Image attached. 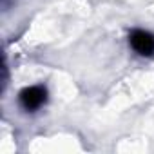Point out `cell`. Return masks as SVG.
<instances>
[{
  "label": "cell",
  "instance_id": "obj_1",
  "mask_svg": "<svg viewBox=\"0 0 154 154\" xmlns=\"http://www.w3.org/2000/svg\"><path fill=\"white\" fill-rule=\"evenodd\" d=\"M18 102H20L24 111L35 112L47 103V89L44 85H29V87L20 91Z\"/></svg>",
  "mask_w": 154,
  "mask_h": 154
},
{
  "label": "cell",
  "instance_id": "obj_2",
  "mask_svg": "<svg viewBox=\"0 0 154 154\" xmlns=\"http://www.w3.org/2000/svg\"><path fill=\"white\" fill-rule=\"evenodd\" d=\"M129 44L140 56L154 54V35L145 29H132L129 33Z\"/></svg>",
  "mask_w": 154,
  "mask_h": 154
}]
</instances>
